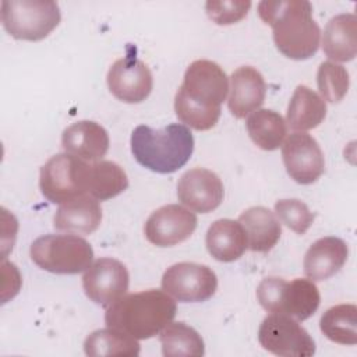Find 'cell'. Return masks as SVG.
Masks as SVG:
<instances>
[{"label": "cell", "instance_id": "277c9868", "mask_svg": "<svg viewBox=\"0 0 357 357\" xmlns=\"http://www.w3.org/2000/svg\"><path fill=\"white\" fill-rule=\"evenodd\" d=\"M135 160L155 173H174L183 167L194 151V137L188 127L172 123L163 128L141 124L131 134Z\"/></svg>", "mask_w": 357, "mask_h": 357}, {"label": "cell", "instance_id": "d4e9b609", "mask_svg": "<svg viewBox=\"0 0 357 357\" xmlns=\"http://www.w3.org/2000/svg\"><path fill=\"white\" fill-rule=\"evenodd\" d=\"M159 340L165 357H199L205 354L201 335L185 322H170L166 325L159 333Z\"/></svg>", "mask_w": 357, "mask_h": 357}, {"label": "cell", "instance_id": "f546056e", "mask_svg": "<svg viewBox=\"0 0 357 357\" xmlns=\"http://www.w3.org/2000/svg\"><path fill=\"white\" fill-rule=\"evenodd\" d=\"M275 213L279 220L297 234H304L314 222V213L300 199L286 198L275 202Z\"/></svg>", "mask_w": 357, "mask_h": 357}, {"label": "cell", "instance_id": "5b68a950", "mask_svg": "<svg viewBox=\"0 0 357 357\" xmlns=\"http://www.w3.org/2000/svg\"><path fill=\"white\" fill-rule=\"evenodd\" d=\"M257 298L268 312H282L297 321H305L314 315L321 303L315 283L301 278L291 282L276 276L265 278L257 287Z\"/></svg>", "mask_w": 357, "mask_h": 357}, {"label": "cell", "instance_id": "603a6c76", "mask_svg": "<svg viewBox=\"0 0 357 357\" xmlns=\"http://www.w3.org/2000/svg\"><path fill=\"white\" fill-rule=\"evenodd\" d=\"M326 117V102L311 88L298 85L287 106L286 124L294 131L318 127Z\"/></svg>", "mask_w": 357, "mask_h": 357}, {"label": "cell", "instance_id": "2e32d148", "mask_svg": "<svg viewBox=\"0 0 357 357\" xmlns=\"http://www.w3.org/2000/svg\"><path fill=\"white\" fill-rule=\"evenodd\" d=\"M229 89L230 95L227 99V107L234 117L243 119L258 110L264 103L266 84L257 68L251 66H241L230 75Z\"/></svg>", "mask_w": 357, "mask_h": 357}, {"label": "cell", "instance_id": "e0dca14e", "mask_svg": "<svg viewBox=\"0 0 357 357\" xmlns=\"http://www.w3.org/2000/svg\"><path fill=\"white\" fill-rule=\"evenodd\" d=\"M109 134L105 127L92 120L77 121L61 134L64 151L89 162L102 160L109 149Z\"/></svg>", "mask_w": 357, "mask_h": 357}, {"label": "cell", "instance_id": "8fae6325", "mask_svg": "<svg viewBox=\"0 0 357 357\" xmlns=\"http://www.w3.org/2000/svg\"><path fill=\"white\" fill-rule=\"evenodd\" d=\"M128 283L130 275L126 265L109 257L93 261L82 276L86 297L105 308L127 293Z\"/></svg>", "mask_w": 357, "mask_h": 357}, {"label": "cell", "instance_id": "484cf974", "mask_svg": "<svg viewBox=\"0 0 357 357\" xmlns=\"http://www.w3.org/2000/svg\"><path fill=\"white\" fill-rule=\"evenodd\" d=\"M139 350L137 339L109 326L93 331L84 342V351L91 357L138 356Z\"/></svg>", "mask_w": 357, "mask_h": 357}, {"label": "cell", "instance_id": "9c48e42d", "mask_svg": "<svg viewBox=\"0 0 357 357\" xmlns=\"http://www.w3.org/2000/svg\"><path fill=\"white\" fill-rule=\"evenodd\" d=\"M259 344L282 357H310L315 353V342L310 333L290 315L271 312L258 329Z\"/></svg>", "mask_w": 357, "mask_h": 357}, {"label": "cell", "instance_id": "9a60e30c", "mask_svg": "<svg viewBox=\"0 0 357 357\" xmlns=\"http://www.w3.org/2000/svg\"><path fill=\"white\" fill-rule=\"evenodd\" d=\"M223 183L216 173L195 167L187 170L177 183L178 201L191 211L208 213L223 201Z\"/></svg>", "mask_w": 357, "mask_h": 357}, {"label": "cell", "instance_id": "7c38bea8", "mask_svg": "<svg viewBox=\"0 0 357 357\" xmlns=\"http://www.w3.org/2000/svg\"><path fill=\"white\" fill-rule=\"evenodd\" d=\"M287 174L298 184H312L325 172V159L317 139L307 132H293L282 144Z\"/></svg>", "mask_w": 357, "mask_h": 357}, {"label": "cell", "instance_id": "7402d4cb", "mask_svg": "<svg viewBox=\"0 0 357 357\" xmlns=\"http://www.w3.org/2000/svg\"><path fill=\"white\" fill-rule=\"evenodd\" d=\"M357 18L353 13L332 17L322 33V50L335 61H350L357 53Z\"/></svg>", "mask_w": 357, "mask_h": 357}, {"label": "cell", "instance_id": "3957f363", "mask_svg": "<svg viewBox=\"0 0 357 357\" xmlns=\"http://www.w3.org/2000/svg\"><path fill=\"white\" fill-rule=\"evenodd\" d=\"M176 301L166 291L149 289L138 293L124 294L109 305L105 322L137 340L151 339L160 333L176 317Z\"/></svg>", "mask_w": 357, "mask_h": 357}, {"label": "cell", "instance_id": "30bf717a", "mask_svg": "<svg viewBox=\"0 0 357 357\" xmlns=\"http://www.w3.org/2000/svg\"><path fill=\"white\" fill-rule=\"evenodd\" d=\"M162 289L177 301L199 303L209 300L215 294L218 278L208 265L178 262L165 271Z\"/></svg>", "mask_w": 357, "mask_h": 357}, {"label": "cell", "instance_id": "7a4b0ae2", "mask_svg": "<svg viewBox=\"0 0 357 357\" xmlns=\"http://www.w3.org/2000/svg\"><path fill=\"white\" fill-rule=\"evenodd\" d=\"M261 20L272 26L278 50L289 59L305 60L319 47L321 29L312 18V6L305 0L259 1Z\"/></svg>", "mask_w": 357, "mask_h": 357}, {"label": "cell", "instance_id": "52a82bcc", "mask_svg": "<svg viewBox=\"0 0 357 357\" xmlns=\"http://www.w3.org/2000/svg\"><path fill=\"white\" fill-rule=\"evenodd\" d=\"M61 20L60 8L52 0H4L1 22L4 29L20 40L45 39Z\"/></svg>", "mask_w": 357, "mask_h": 357}, {"label": "cell", "instance_id": "cb8c5ba5", "mask_svg": "<svg viewBox=\"0 0 357 357\" xmlns=\"http://www.w3.org/2000/svg\"><path fill=\"white\" fill-rule=\"evenodd\" d=\"M245 128L252 142L264 151H275L282 146L286 134V120L275 110L258 109L245 120Z\"/></svg>", "mask_w": 357, "mask_h": 357}, {"label": "cell", "instance_id": "ac0fdd59", "mask_svg": "<svg viewBox=\"0 0 357 357\" xmlns=\"http://www.w3.org/2000/svg\"><path fill=\"white\" fill-rule=\"evenodd\" d=\"M347 255L349 248L342 238L333 236L318 238L304 255V273L312 282L326 280L340 271Z\"/></svg>", "mask_w": 357, "mask_h": 357}, {"label": "cell", "instance_id": "5bb4252c", "mask_svg": "<svg viewBox=\"0 0 357 357\" xmlns=\"http://www.w3.org/2000/svg\"><path fill=\"white\" fill-rule=\"evenodd\" d=\"M106 79L113 96L124 103L145 100L153 86L149 67L132 54L116 60L110 66Z\"/></svg>", "mask_w": 357, "mask_h": 357}, {"label": "cell", "instance_id": "6da1fadb", "mask_svg": "<svg viewBox=\"0 0 357 357\" xmlns=\"http://www.w3.org/2000/svg\"><path fill=\"white\" fill-rule=\"evenodd\" d=\"M227 91L229 78L218 63L195 60L187 67L184 81L176 92V116L194 130H211L220 117V105Z\"/></svg>", "mask_w": 357, "mask_h": 357}, {"label": "cell", "instance_id": "8992f818", "mask_svg": "<svg viewBox=\"0 0 357 357\" xmlns=\"http://www.w3.org/2000/svg\"><path fill=\"white\" fill-rule=\"evenodd\" d=\"M32 261L43 271L75 275L86 271L93 261L91 244L77 234H45L29 248Z\"/></svg>", "mask_w": 357, "mask_h": 357}, {"label": "cell", "instance_id": "4316f807", "mask_svg": "<svg viewBox=\"0 0 357 357\" xmlns=\"http://www.w3.org/2000/svg\"><path fill=\"white\" fill-rule=\"evenodd\" d=\"M128 187V177L124 169L112 160L93 162L89 166L88 192L98 201L117 197Z\"/></svg>", "mask_w": 357, "mask_h": 357}, {"label": "cell", "instance_id": "f1b7e54d", "mask_svg": "<svg viewBox=\"0 0 357 357\" xmlns=\"http://www.w3.org/2000/svg\"><path fill=\"white\" fill-rule=\"evenodd\" d=\"M317 84L325 102L337 103L344 98L349 91V73L342 64L331 60L324 61L318 67Z\"/></svg>", "mask_w": 357, "mask_h": 357}, {"label": "cell", "instance_id": "d6986e66", "mask_svg": "<svg viewBox=\"0 0 357 357\" xmlns=\"http://www.w3.org/2000/svg\"><path fill=\"white\" fill-rule=\"evenodd\" d=\"M102 222V208L92 195L84 194L59 206L53 218V227L70 234H91Z\"/></svg>", "mask_w": 357, "mask_h": 357}, {"label": "cell", "instance_id": "4dcf8cb0", "mask_svg": "<svg viewBox=\"0 0 357 357\" xmlns=\"http://www.w3.org/2000/svg\"><path fill=\"white\" fill-rule=\"evenodd\" d=\"M251 7L248 0H209L205 4L208 17L218 25H231L243 20Z\"/></svg>", "mask_w": 357, "mask_h": 357}, {"label": "cell", "instance_id": "83f0119b", "mask_svg": "<svg viewBox=\"0 0 357 357\" xmlns=\"http://www.w3.org/2000/svg\"><path fill=\"white\" fill-rule=\"evenodd\" d=\"M322 333L339 344L357 343V307L354 304H337L328 308L321 319Z\"/></svg>", "mask_w": 357, "mask_h": 357}, {"label": "cell", "instance_id": "4fadbf2b", "mask_svg": "<svg viewBox=\"0 0 357 357\" xmlns=\"http://www.w3.org/2000/svg\"><path fill=\"white\" fill-rule=\"evenodd\" d=\"M197 216L190 209L170 204L153 211L145 222L144 233L158 247H172L185 241L197 229Z\"/></svg>", "mask_w": 357, "mask_h": 357}, {"label": "cell", "instance_id": "ffe728a7", "mask_svg": "<svg viewBox=\"0 0 357 357\" xmlns=\"http://www.w3.org/2000/svg\"><path fill=\"white\" fill-rule=\"evenodd\" d=\"M238 222L243 226L248 248L254 252L271 251L280 238L282 226L272 211L265 206H251L245 209Z\"/></svg>", "mask_w": 357, "mask_h": 357}, {"label": "cell", "instance_id": "ba28073f", "mask_svg": "<svg viewBox=\"0 0 357 357\" xmlns=\"http://www.w3.org/2000/svg\"><path fill=\"white\" fill-rule=\"evenodd\" d=\"M89 166L71 153L53 155L42 167L39 188L52 204H64L88 192Z\"/></svg>", "mask_w": 357, "mask_h": 357}, {"label": "cell", "instance_id": "44dd1931", "mask_svg": "<svg viewBox=\"0 0 357 357\" xmlns=\"http://www.w3.org/2000/svg\"><path fill=\"white\" fill-rule=\"evenodd\" d=\"M205 244L208 252L220 262H233L248 248L243 226L233 219L215 220L206 231Z\"/></svg>", "mask_w": 357, "mask_h": 357}]
</instances>
